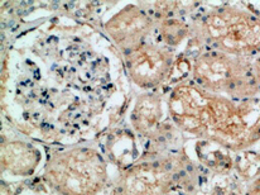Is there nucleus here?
Here are the masks:
<instances>
[{
    "label": "nucleus",
    "instance_id": "obj_1",
    "mask_svg": "<svg viewBox=\"0 0 260 195\" xmlns=\"http://www.w3.org/2000/svg\"><path fill=\"white\" fill-rule=\"evenodd\" d=\"M168 113L182 132L228 151L243 152L260 142V98L234 100L191 82H179L168 98Z\"/></svg>",
    "mask_w": 260,
    "mask_h": 195
},
{
    "label": "nucleus",
    "instance_id": "obj_2",
    "mask_svg": "<svg viewBox=\"0 0 260 195\" xmlns=\"http://www.w3.org/2000/svg\"><path fill=\"white\" fill-rule=\"evenodd\" d=\"M209 49L244 57L260 54V15L234 5H220L191 27Z\"/></svg>",
    "mask_w": 260,
    "mask_h": 195
},
{
    "label": "nucleus",
    "instance_id": "obj_3",
    "mask_svg": "<svg viewBox=\"0 0 260 195\" xmlns=\"http://www.w3.org/2000/svg\"><path fill=\"white\" fill-rule=\"evenodd\" d=\"M43 180L58 195H98L108 185V162L96 148L70 147L48 156Z\"/></svg>",
    "mask_w": 260,
    "mask_h": 195
},
{
    "label": "nucleus",
    "instance_id": "obj_4",
    "mask_svg": "<svg viewBox=\"0 0 260 195\" xmlns=\"http://www.w3.org/2000/svg\"><path fill=\"white\" fill-rule=\"evenodd\" d=\"M191 74L194 84L212 94L234 100L258 98L260 94L253 57L207 49L194 57Z\"/></svg>",
    "mask_w": 260,
    "mask_h": 195
},
{
    "label": "nucleus",
    "instance_id": "obj_5",
    "mask_svg": "<svg viewBox=\"0 0 260 195\" xmlns=\"http://www.w3.org/2000/svg\"><path fill=\"white\" fill-rule=\"evenodd\" d=\"M191 165L184 155H154L124 168L114 185L115 195H173L191 183Z\"/></svg>",
    "mask_w": 260,
    "mask_h": 195
},
{
    "label": "nucleus",
    "instance_id": "obj_6",
    "mask_svg": "<svg viewBox=\"0 0 260 195\" xmlns=\"http://www.w3.org/2000/svg\"><path fill=\"white\" fill-rule=\"evenodd\" d=\"M124 62L130 80L138 88L153 90L171 76L174 54L163 46L145 42L135 51L124 54Z\"/></svg>",
    "mask_w": 260,
    "mask_h": 195
},
{
    "label": "nucleus",
    "instance_id": "obj_7",
    "mask_svg": "<svg viewBox=\"0 0 260 195\" xmlns=\"http://www.w3.org/2000/svg\"><path fill=\"white\" fill-rule=\"evenodd\" d=\"M104 30L124 56L148 42L154 20L139 5L128 4L105 23Z\"/></svg>",
    "mask_w": 260,
    "mask_h": 195
},
{
    "label": "nucleus",
    "instance_id": "obj_8",
    "mask_svg": "<svg viewBox=\"0 0 260 195\" xmlns=\"http://www.w3.org/2000/svg\"><path fill=\"white\" fill-rule=\"evenodd\" d=\"M42 160L40 150L28 142L8 141L2 142V174L12 176H32Z\"/></svg>",
    "mask_w": 260,
    "mask_h": 195
},
{
    "label": "nucleus",
    "instance_id": "obj_9",
    "mask_svg": "<svg viewBox=\"0 0 260 195\" xmlns=\"http://www.w3.org/2000/svg\"><path fill=\"white\" fill-rule=\"evenodd\" d=\"M162 117V97L158 93H145L135 101L130 114V124L139 136L155 138L160 129Z\"/></svg>",
    "mask_w": 260,
    "mask_h": 195
},
{
    "label": "nucleus",
    "instance_id": "obj_10",
    "mask_svg": "<svg viewBox=\"0 0 260 195\" xmlns=\"http://www.w3.org/2000/svg\"><path fill=\"white\" fill-rule=\"evenodd\" d=\"M191 33V27L187 23L174 18H166L159 23V35L163 42L168 46H177Z\"/></svg>",
    "mask_w": 260,
    "mask_h": 195
},
{
    "label": "nucleus",
    "instance_id": "obj_11",
    "mask_svg": "<svg viewBox=\"0 0 260 195\" xmlns=\"http://www.w3.org/2000/svg\"><path fill=\"white\" fill-rule=\"evenodd\" d=\"M244 195H260V181L259 179H254L253 181H251V184L249 185L248 190L245 191V194Z\"/></svg>",
    "mask_w": 260,
    "mask_h": 195
},
{
    "label": "nucleus",
    "instance_id": "obj_12",
    "mask_svg": "<svg viewBox=\"0 0 260 195\" xmlns=\"http://www.w3.org/2000/svg\"><path fill=\"white\" fill-rule=\"evenodd\" d=\"M254 71H255L256 80H258V82L260 85V54L258 57H255V59H254Z\"/></svg>",
    "mask_w": 260,
    "mask_h": 195
},
{
    "label": "nucleus",
    "instance_id": "obj_13",
    "mask_svg": "<svg viewBox=\"0 0 260 195\" xmlns=\"http://www.w3.org/2000/svg\"><path fill=\"white\" fill-rule=\"evenodd\" d=\"M259 151H260V142H259Z\"/></svg>",
    "mask_w": 260,
    "mask_h": 195
},
{
    "label": "nucleus",
    "instance_id": "obj_14",
    "mask_svg": "<svg viewBox=\"0 0 260 195\" xmlns=\"http://www.w3.org/2000/svg\"><path fill=\"white\" fill-rule=\"evenodd\" d=\"M258 179H259V181H260V176H258Z\"/></svg>",
    "mask_w": 260,
    "mask_h": 195
}]
</instances>
